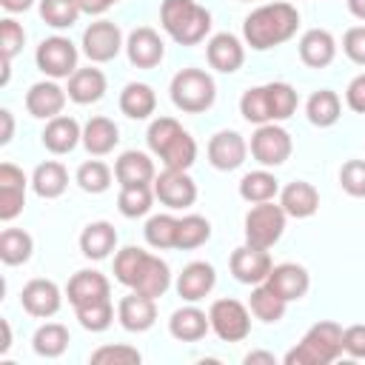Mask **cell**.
I'll use <instances>...</instances> for the list:
<instances>
[{"mask_svg": "<svg viewBox=\"0 0 365 365\" xmlns=\"http://www.w3.org/2000/svg\"><path fill=\"white\" fill-rule=\"evenodd\" d=\"M242 3H248V0H242Z\"/></svg>", "mask_w": 365, "mask_h": 365, "instance_id": "62", "label": "cell"}, {"mask_svg": "<svg viewBox=\"0 0 365 365\" xmlns=\"http://www.w3.org/2000/svg\"><path fill=\"white\" fill-rule=\"evenodd\" d=\"M285 220L288 214L282 211L279 202L268 200V202H254L242 220V234L248 245L257 248H274L285 231Z\"/></svg>", "mask_w": 365, "mask_h": 365, "instance_id": "5", "label": "cell"}, {"mask_svg": "<svg viewBox=\"0 0 365 365\" xmlns=\"http://www.w3.org/2000/svg\"><path fill=\"white\" fill-rule=\"evenodd\" d=\"M68 100V91L57 83V80H40L26 91V111L37 120H51L57 114H63Z\"/></svg>", "mask_w": 365, "mask_h": 365, "instance_id": "17", "label": "cell"}, {"mask_svg": "<svg viewBox=\"0 0 365 365\" xmlns=\"http://www.w3.org/2000/svg\"><path fill=\"white\" fill-rule=\"evenodd\" d=\"M248 157V143L240 131L222 128L208 140V163L217 171H237Z\"/></svg>", "mask_w": 365, "mask_h": 365, "instance_id": "14", "label": "cell"}, {"mask_svg": "<svg viewBox=\"0 0 365 365\" xmlns=\"http://www.w3.org/2000/svg\"><path fill=\"white\" fill-rule=\"evenodd\" d=\"M34 254V240L23 228H3L0 231V259L6 265H26Z\"/></svg>", "mask_w": 365, "mask_h": 365, "instance_id": "37", "label": "cell"}, {"mask_svg": "<svg viewBox=\"0 0 365 365\" xmlns=\"http://www.w3.org/2000/svg\"><path fill=\"white\" fill-rule=\"evenodd\" d=\"M348 11L356 20H365V0H348Z\"/></svg>", "mask_w": 365, "mask_h": 365, "instance_id": "60", "label": "cell"}, {"mask_svg": "<svg viewBox=\"0 0 365 365\" xmlns=\"http://www.w3.org/2000/svg\"><path fill=\"white\" fill-rule=\"evenodd\" d=\"M117 143H120V128H117L114 120L97 114V117H91V120L83 125V145H86V151H88L91 157H106V154H111V151L117 148Z\"/></svg>", "mask_w": 365, "mask_h": 365, "instance_id": "29", "label": "cell"}, {"mask_svg": "<svg viewBox=\"0 0 365 365\" xmlns=\"http://www.w3.org/2000/svg\"><path fill=\"white\" fill-rule=\"evenodd\" d=\"M174 285H177V294L185 302H200V299H205L214 291V285H217V268L211 262H205V259H194V262H188L177 274V282Z\"/></svg>", "mask_w": 365, "mask_h": 365, "instance_id": "18", "label": "cell"}, {"mask_svg": "<svg viewBox=\"0 0 365 365\" xmlns=\"http://www.w3.org/2000/svg\"><path fill=\"white\" fill-rule=\"evenodd\" d=\"M29 185L31 180L23 174V168H17L14 163H0V220L3 222H11L14 217L23 214Z\"/></svg>", "mask_w": 365, "mask_h": 365, "instance_id": "13", "label": "cell"}, {"mask_svg": "<svg viewBox=\"0 0 365 365\" xmlns=\"http://www.w3.org/2000/svg\"><path fill=\"white\" fill-rule=\"evenodd\" d=\"M114 3H120V0H114Z\"/></svg>", "mask_w": 365, "mask_h": 365, "instance_id": "61", "label": "cell"}, {"mask_svg": "<svg viewBox=\"0 0 365 365\" xmlns=\"http://www.w3.org/2000/svg\"><path fill=\"white\" fill-rule=\"evenodd\" d=\"M268 288H274L285 302H297L308 294L311 288V274L305 271V265L299 262H279L271 268L268 279H265Z\"/></svg>", "mask_w": 365, "mask_h": 365, "instance_id": "20", "label": "cell"}, {"mask_svg": "<svg viewBox=\"0 0 365 365\" xmlns=\"http://www.w3.org/2000/svg\"><path fill=\"white\" fill-rule=\"evenodd\" d=\"M68 188V171L57 160H46L31 171V191L43 200H57Z\"/></svg>", "mask_w": 365, "mask_h": 365, "instance_id": "30", "label": "cell"}, {"mask_svg": "<svg viewBox=\"0 0 365 365\" xmlns=\"http://www.w3.org/2000/svg\"><path fill=\"white\" fill-rule=\"evenodd\" d=\"M305 117L317 128H331L342 117V100L331 88H317L305 103Z\"/></svg>", "mask_w": 365, "mask_h": 365, "instance_id": "31", "label": "cell"}, {"mask_svg": "<svg viewBox=\"0 0 365 365\" xmlns=\"http://www.w3.org/2000/svg\"><path fill=\"white\" fill-rule=\"evenodd\" d=\"M211 240V222L200 214H185L177 222V248L180 251H194Z\"/></svg>", "mask_w": 365, "mask_h": 365, "instance_id": "42", "label": "cell"}, {"mask_svg": "<svg viewBox=\"0 0 365 365\" xmlns=\"http://www.w3.org/2000/svg\"><path fill=\"white\" fill-rule=\"evenodd\" d=\"M40 143L51 154H71L83 143V125L74 117H68V114H57V117L46 120Z\"/></svg>", "mask_w": 365, "mask_h": 365, "instance_id": "19", "label": "cell"}, {"mask_svg": "<svg viewBox=\"0 0 365 365\" xmlns=\"http://www.w3.org/2000/svg\"><path fill=\"white\" fill-rule=\"evenodd\" d=\"M208 331H211V319L202 308H197V302H188V305L177 308L168 319V334L177 342H200Z\"/></svg>", "mask_w": 365, "mask_h": 365, "instance_id": "24", "label": "cell"}, {"mask_svg": "<svg viewBox=\"0 0 365 365\" xmlns=\"http://www.w3.org/2000/svg\"><path fill=\"white\" fill-rule=\"evenodd\" d=\"M66 297L68 302L77 308V305H88V302H97V299H108L111 297V282L103 271L97 268H83L77 271L68 285H66Z\"/></svg>", "mask_w": 365, "mask_h": 365, "instance_id": "21", "label": "cell"}, {"mask_svg": "<svg viewBox=\"0 0 365 365\" xmlns=\"http://www.w3.org/2000/svg\"><path fill=\"white\" fill-rule=\"evenodd\" d=\"M74 182L86 194H103V191L111 188V168L103 160H86V163H80V168L74 174Z\"/></svg>", "mask_w": 365, "mask_h": 365, "instance_id": "45", "label": "cell"}, {"mask_svg": "<svg viewBox=\"0 0 365 365\" xmlns=\"http://www.w3.org/2000/svg\"><path fill=\"white\" fill-rule=\"evenodd\" d=\"M265 91H268V106H271V117H274V123L288 120V117L297 111L299 97H297V88H294L291 83L274 80V83H265Z\"/></svg>", "mask_w": 365, "mask_h": 365, "instance_id": "44", "label": "cell"}, {"mask_svg": "<svg viewBox=\"0 0 365 365\" xmlns=\"http://www.w3.org/2000/svg\"><path fill=\"white\" fill-rule=\"evenodd\" d=\"M0 6L11 14H20V11H29L34 6V0H0Z\"/></svg>", "mask_w": 365, "mask_h": 365, "instance_id": "57", "label": "cell"}, {"mask_svg": "<svg viewBox=\"0 0 365 365\" xmlns=\"http://www.w3.org/2000/svg\"><path fill=\"white\" fill-rule=\"evenodd\" d=\"M279 194V180L268 171V168H257V171H248L242 174L240 180V197L245 202H268Z\"/></svg>", "mask_w": 365, "mask_h": 365, "instance_id": "36", "label": "cell"}, {"mask_svg": "<svg viewBox=\"0 0 365 365\" xmlns=\"http://www.w3.org/2000/svg\"><path fill=\"white\" fill-rule=\"evenodd\" d=\"M342 354H345L342 325H336L331 319H322V322H314L305 331V336L285 354L282 362L285 365H328Z\"/></svg>", "mask_w": 365, "mask_h": 365, "instance_id": "3", "label": "cell"}, {"mask_svg": "<svg viewBox=\"0 0 365 365\" xmlns=\"http://www.w3.org/2000/svg\"><path fill=\"white\" fill-rule=\"evenodd\" d=\"M168 288H171V268H168V262L160 259V257H154V254H148V259H145V265H143V271H140V277H137V282H134L131 291L157 299Z\"/></svg>", "mask_w": 365, "mask_h": 365, "instance_id": "33", "label": "cell"}, {"mask_svg": "<svg viewBox=\"0 0 365 365\" xmlns=\"http://www.w3.org/2000/svg\"><path fill=\"white\" fill-rule=\"evenodd\" d=\"M228 268L234 274L237 282L242 285H259L268 279L274 262H271V254L268 248H257V245H240L231 251V259H228Z\"/></svg>", "mask_w": 365, "mask_h": 365, "instance_id": "11", "label": "cell"}, {"mask_svg": "<svg viewBox=\"0 0 365 365\" xmlns=\"http://www.w3.org/2000/svg\"><path fill=\"white\" fill-rule=\"evenodd\" d=\"M297 46H299V60L308 68H325L336 57V40L328 29H308Z\"/></svg>", "mask_w": 365, "mask_h": 365, "instance_id": "25", "label": "cell"}, {"mask_svg": "<svg viewBox=\"0 0 365 365\" xmlns=\"http://www.w3.org/2000/svg\"><path fill=\"white\" fill-rule=\"evenodd\" d=\"M83 54L91 60V63H108L114 60L123 48H125V40H123V31L117 23L111 20H94L86 31H83Z\"/></svg>", "mask_w": 365, "mask_h": 365, "instance_id": "10", "label": "cell"}, {"mask_svg": "<svg viewBox=\"0 0 365 365\" xmlns=\"http://www.w3.org/2000/svg\"><path fill=\"white\" fill-rule=\"evenodd\" d=\"M245 365H254V362H265V365H274L277 359H274V354H268V351H251V354H245V359H242Z\"/></svg>", "mask_w": 365, "mask_h": 365, "instance_id": "58", "label": "cell"}, {"mask_svg": "<svg viewBox=\"0 0 365 365\" xmlns=\"http://www.w3.org/2000/svg\"><path fill=\"white\" fill-rule=\"evenodd\" d=\"M205 60L214 71L234 74L245 63V43L231 31H220L205 43Z\"/></svg>", "mask_w": 365, "mask_h": 365, "instance_id": "15", "label": "cell"}, {"mask_svg": "<svg viewBox=\"0 0 365 365\" xmlns=\"http://www.w3.org/2000/svg\"><path fill=\"white\" fill-rule=\"evenodd\" d=\"M211 331L222 342H242L251 334V308L234 297H220L208 308Z\"/></svg>", "mask_w": 365, "mask_h": 365, "instance_id": "6", "label": "cell"}, {"mask_svg": "<svg viewBox=\"0 0 365 365\" xmlns=\"http://www.w3.org/2000/svg\"><path fill=\"white\" fill-rule=\"evenodd\" d=\"M77 57H80L77 46H74L68 37H63V34H51V37H46V40H40V46H37V51H34L37 68H40L46 77H51V80L71 77V74L77 71Z\"/></svg>", "mask_w": 365, "mask_h": 365, "instance_id": "7", "label": "cell"}, {"mask_svg": "<svg viewBox=\"0 0 365 365\" xmlns=\"http://www.w3.org/2000/svg\"><path fill=\"white\" fill-rule=\"evenodd\" d=\"M74 317L80 322V328L91 331V334H103L111 328L114 322V305H111V297L108 299H97V302H88V305H77L74 308Z\"/></svg>", "mask_w": 365, "mask_h": 365, "instance_id": "43", "label": "cell"}, {"mask_svg": "<svg viewBox=\"0 0 365 365\" xmlns=\"http://www.w3.org/2000/svg\"><path fill=\"white\" fill-rule=\"evenodd\" d=\"M106 88H108V80H106V74H103L100 68H94V66L77 68V71L68 77V86H66L68 100L77 103V106H91V103L103 100Z\"/></svg>", "mask_w": 365, "mask_h": 365, "instance_id": "28", "label": "cell"}, {"mask_svg": "<svg viewBox=\"0 0 365 365\" xmlns=\"http://www.w3.org/2000/svg\"><path fill=\"white\" fill-rule=\"evenodd\" d=\"M160 160H163V168L188 171V168L197 163V143H194V137L182 128V131L168 143V148L160 154Z\"/></svg>", "mask_w": 365, "mask_h": 365, "instance_id": "41", "label": "cell"}, {"mask_svg": "<svg viewBox=\"0 0 365 365\" xmlns=\"http://www.w3.org/2000/svg\"><path fill=\"white\" fill-rule=\"evenodd\" d=\"M299 29V11L291 3H265L242 20V40L254 51H268L288 43Z\"/></svg>", "mask_w": 365, "mask_h": 365, "instance_id": "1", "label": "cell"}, {"mask_svg": "<svg viewBox=\"0 0 365 365\" xmlns=\"http://www.w3.org/2000/svg\"><path fill=\"white\" fill-rule=\"evenodd\" d=\"M125 54L137 68H157L165 57V43L151 26H140L125 37Z\"/></svg>", "mask_w": 365, "mask_h": 365, "instance_id": "16", "label": "cell"}, {"mask_svg": "<svg viewBox=\"0 0 365 365\" xmlns=\"http://www.w3.org/2000/svg\"><path fill=\"white\" fill-rule=\"evenodd\" d=\"M345 106L356 114H365V71L356 74L345 88Z\"/></svg>", "mask_w": 365, "mask_h": 365, "instance_id": "54", "label": "cell"}, {"mask_svg": "<svg viewBox=\"0 0 365 365\" xmlns=\"http://www.w3.org/2000/svg\"><path fill=\"white\" fill-rule=\"evenodd\" d=\"M177 217L174 214H154L145 220V242L157 251H168V248H177Z\"/></svg>", "mask_w": 365, "mask_h": 365, "instance_id": "39", "label": "cell"}, {"mask_svg": "<svg viewBox=\"0 0 365 365\" xmlns=\"http://www.w3.org/2000/svg\"><path fill=\"white\" fill-rule=\"evenodd\" d=\"M0 331H3V342H0V356H6V354H9V348H11V325H9V319H0Z\"/></svg>", "mask_w": 365, "mask_h": 365, "instance_id": "59", "label": "cell"}, {"mask_svg": "<svg viewBox=\"0 0 365 365\" xmlns=\"http://www.w3.org/2000/svg\"><path fill=\"white\" fill-rule=\"evenodd\" d=\"M80 3L77 0H40V17L51 29H71L80 17Z\"/></svg>", "mask_w": 365, "mask_h": 365, "instance_id": "46", "label": "cell"}, {"mask_svg": "<svg viewBox=\"0 0 365 365\" xmlns=\"http://www.w3.org/2000/svg\"><path fill=\"white\" fill-rule=\"evenodd\" d=\"M91 362L94 365H137L143 362V354L134 345H100L97 351H91Z\"/></svg>", "mask_w": 365, "mask_h": 365, "instance_id": "49", "label": "cell"}, {"mask_svg": "<svg viewBox=\"0 0 365 365\" xmlns=\"http://www.w3.org/2000/svg\"><path fill=\"white\" fill-rule=\"evenodd\" d=\"M339 185L348 197H365V160H348L339 168Z\"/></svg>", "mask_w": 365, "mask_h": 365, "instance_id": "51", "label": "cell"}, {"mask_svg": "<svg viewBox=\"0 0 365 365\" xmlns=\"http://www.w3.org/2000/svg\"><path fill=\"white\" fill-rule=\"evenodd\" d=\"M77 3H80V11H83V14H91V17L106 14V11L114 6V0H77Z\"/></svg>", "mask_w": 365, "mask_h": 365, "instance_id": "55", "label": "cell"}, {"mask_svg": "<svg viewBox=\"0 0 365 365\" xmlns=\"http://www.w3.org/2000/svg\"><path fill=\"white\" fill-rule=\"evenodd\" d=\"M117 319H120V325H123L125 331L143 334V331H148V328L157 322V299L131 291V294H125V297L120 299V305H117Z\"/></svg>", "mask_w": 365, "mask_h": 365, "instance_id": "22", "label": "cell"}, {"mask_svg": "<svg viewBox=\"0 0 365 365\" xmlns=\"http://www.w3.org/2000/svg\"><path fill=\"white\" fill-rule=\"evenodd\" d=\"M168 94H171V103L182 114H202L217 100V83L202 68H180L171 77Z\"/></svg>", "mask_w": 365, "mask_h": 365, "instance_id": "4", "label": "cell"}, {"mask_svg": "<svg viewBox=\"0 0 365 365\" xmlns=\"http://www.w3.org/2000/svg\"><path fill=\"white\" fill-rule=\"evenodd\" d=\"M154 177H157V168H154L151 154H145V151H137V148L123 151L114 163V180L120 182V188L123 185H151Z\"/></svg>", "mask_w": 365, "mask_h": 365, "instance_id": "23", "label": "cell"}, {"mask_svg": "<svg viewBox=\"0 0 365 365\" xmlns=\"http://www.w3.org/2000/svg\"><path fill=\"white\" fill-rule=\"evenodd\" d=\"M148 259V251H143L140 245H125L114 254V279L125 288H134L143 265Z\"/></svg>", "mask_w": 365, "mask_h": 365, "instance_id": "40", "label": "cell"}, {"mask_svg": "<svg viewBox=\"0 0 365 365\" xmlns=\"http://www.w3.org/2000/svg\"><path fill=\"white\" fill-rule=\"evenodd\" d=\"M180 131H182V125H180V120H174V117H157V120H151V123H148V131H145L148 151L160 157V154L168 148V143H171Z\"/></svg>", "mask_w": 365, "mask_h": 365, "instance_id": "48", "label": "cell"}, {"mask_svg": "<svg viewBox=\"0 0 365 365\" xmlns=\"http://www.w3.org/2000/svg\"><path fill=\"white\" fill-rule=\"evenodd\" d=\"M160 26L180 46H197L211 31V11L197 0H163Z\"/></svg>", "mask_w": 365, "mask_h": 365, "instance_id": "2", "label": "cell"}, {"mask_svg": "<svg viewBox=\"0 0 365 365\" xmlns=\"http://www.w3.org/2000/svg\"><path fill=\"white\" fill-rule=\"evenodd\" d=\"M279 205L288 217L308 220L319 211V191L305 180H294L285 188H279Z\"/></svg>", "mask_w": 365, "mask_h": 365, "instance_id": "26", "label": "cell"}, {"mask_svg": "<svg viewBox=\"0 0 365 365\" xmlns=\"http://www.w3.org/2000/svg\"><path fill=\"white\" fill-rule=\"evenodd\" d=\"M80 251L86 259H94V262L111 257V251H117V228L108 220L88 222L80 234Z\"/></svg>", "mask_w": 365, "mask_h": 365, "instance_id": "27", "label": "cell"}, {"mask_svg": "<svg viewBox=\"0 0 365 365\" xmlns=\"http://www.w3.org/2000/svg\"><path fill=\"white\" fill-rule=\"evenodd\" d=\"M248 308H251V317H254V319L274 325V322H279V319L285 317L288 302H285L274 288H268L265 282H259V285H254V291H251V297H248Z\"/></svg>", "mask_w": 365, "mask_h": 365, "instance_id": "34", "label": "cell"}, {"mask_svg": "<svg viewBox=\"0 0 365 365\" xmlns=\"http://www.w3.org/2000/svg\"><path fill=\"white\" fill-rule=\"evenodd\" d=\"M342 348L354 359H365V322L342 328Z\"/></svg>", "mask_w": 365, "mask_h": 365, "instance_id": "53", "label": "cell"}, {"mask_svg": "<svg viewBox=\"0 0 365 365\" xmlns=\"http://www.w3.org/2000/svg\"><path fill=\"white\" fill-rule=\"evenodd\" d=\"M154 197L171 208V211H182L191 208L197 202V182L188 177V171H177V168H163L154 177Z\"/></svg>", "mask_w": 365, "mask_h": 365, "instance_id": "9", "label": "cell"}, {"mask_svg": "<svg viewBox=\"0 0 365 365\" xmlns=\"http://www.w3.org/2000/svg\"><path fill=\"white\" fill-rule=\"evenodd\" d=\"M0 125H3V131H0V145H6V143H11V137H14V117H11L9 108H0Z\"/></svg>", "mask_w": 365, "mask_h": 365, "instance_id": "56", "label": "cell"}, {"mask_svg": "<svg viewBox=\"0 0 365 365\" xmlns=\"http://www.w3.org/2000/svg\"><path fill=\"white\" fill-rule=\"evenodd\" d=\"M154 185H123L120 194H117V208L123 217L128 220H137V217H145L154 205Z\"/></svg>", "mask_w": 365, "mask_h": 365, "instance_id": "38", "label": "cell"}, {"mask_svg": "<svg viewBox=\"0 0 365 365\" xmlns=\"http://www.w3.org/2000/svg\"><path fill=\"white\" fill-rule=\"evenodd\" d=\"M23 46H26V29L14 17L0 20V57L14 60L23 51Z\"/></svg>", "mask_w": 365, "mask_h": 365, "instance_id": "50", "label": "cell"}, {"mask_svg": "<svg viewBox=\"0 0 365 365\" xmlns=\"http://www.w3.org/2000/svg\"><path fill=\"white\" fill-rule=\"evenodd\" d=\"M68 342H71V334H68V328H66L63 322H46V325H40V328L34 331V336H31L34 354H37V356H46V359L63 356L66 348H68Z\"/></svg>", "mask_w": 365, "mask_h": 365, "instance_id": "35", "label": "cell"}, {"mask_svg": "<svg viewBox=\"0 0 365 365\" xmlns=\"http://www.w3.org/2000/svg\"><path fill=\"white\" fill-rule=\"evenodd\" d=\"M240 114H242V120H248V123H254V125L274 123L265 86H254V88L242 91V97H240Z\"/></svg>", "mask_w": 365, "mask_h": 365, "instance_id": "47", "label": "cell"}, {"mask_svg": "<svg viewBox=\"0 0 365 365\" xmlns=\"http://www.w3.org/2000/svg\"><path fill=\"white\" fill-rule=\"evenodd\" d=\"M20 305H23V311H26L29 317L48 319V317H54V314L60 311V305H63V291H60L57 282L37 277V279H29V282L23 285V291H20Z\"/></svg>", "mask_w": 365, "mask_h": 365, "instance_id": "12", "label": "cell"}, {"mask_svg": "<svg viewBox=\"0 0 365 365\" xmlns=\"http://www.w3.org/2000/svg\"><path fill=\"white\" fill-rule=\"evenodd\" d=\"M248 151L262 168H277L291 157L294 143L279 123H265V125H257V131L251 134Z\"/></svg>", "mask_w": 365, "mask_h": 365, "instance_id": "8", "label": "cell"}, {"mask_svg": "<svg viewBox=\"0 0 365 365\" xmlns=\"http://www.w3.org/2000/svg\"><path fill=\"white\" fill-rule=\"evenodd\" d=\"M342 51L351 63L365 66V26H351L342 34Z\"/></svg>", "mask_w": 365, "mask_h": 365, "instance_id": "52", "label": "cell"}, {"mask_svg": "<svg viewBox=\"0 0 365 365\" xmlns=\"http://www.w3.org/2000/svg\"><path fill=\"white\" fill-rule=\"evenodd\" d=\"M157 108V94L148 83H128L120 91V111L128 120H148Z\"/></svg>", "mask_w": 365, "mask_h": 365, "instance_id": "32", "label": "cell"}]
</instances>
